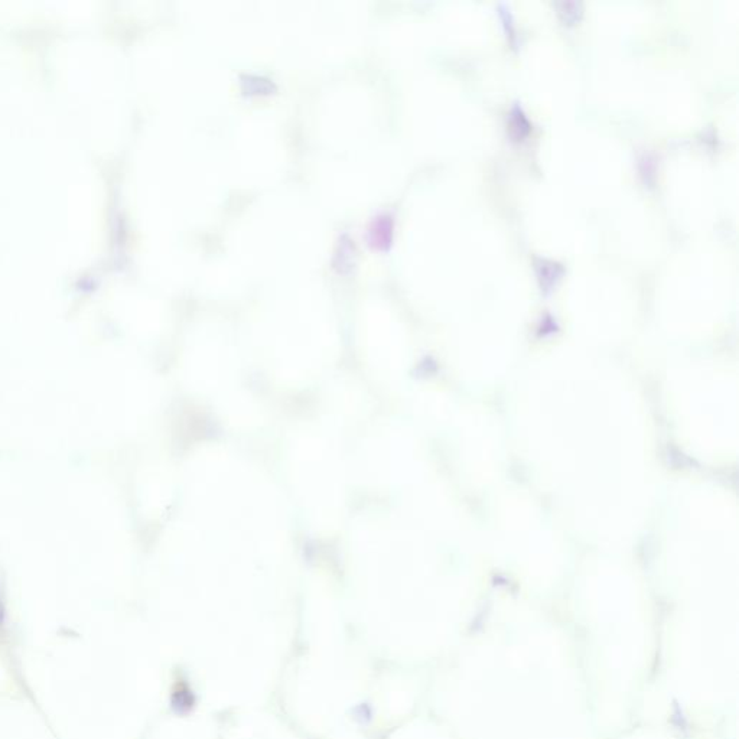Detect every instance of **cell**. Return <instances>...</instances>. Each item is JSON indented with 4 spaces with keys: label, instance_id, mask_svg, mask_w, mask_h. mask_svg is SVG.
Masks as SVG:
<instances>
[{
    "label": "cell",
    "instance_id": "cell-1",
    "mask_svg": "<svg viewBox=\"0 0 739 739\" xmlns=\"http://www.w3.org/2000/svg\"><path fill=\"white\" fill-rule=\"evenodd\" d=\"M529 129H530V125H529V120L526 118L524 113L522 111L520 107H514L513 111H511V133L515 136V137H523L524 134L529 133Z\"/></svg>",
    "mask_w": 739,
    "mask_h": 739
}]
</instances>
